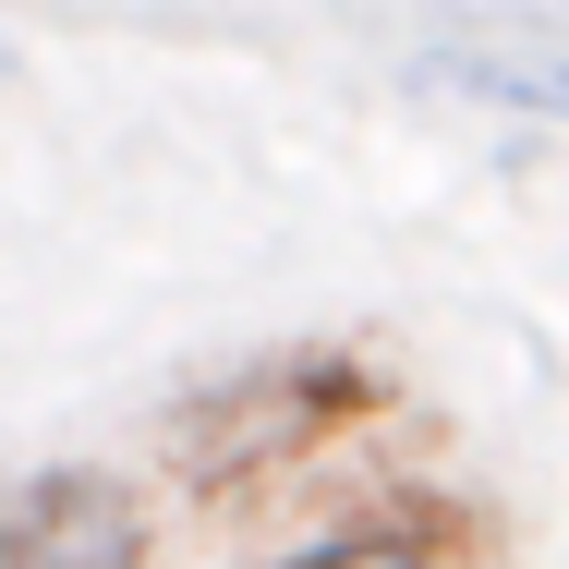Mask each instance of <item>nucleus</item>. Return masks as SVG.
<instances>
[{"label": "nucleus", "mask_w": 569, "mask_h": 569, "mask_svg": "<svg viewBox=\"0 0 569 569\" xmlns=\"http://www.w3.org/2000/svg\"><path fill=\"white\" fill-rule=\"evenodd\" d=\"M412 73L437 98H472V110H509V121H569V24H449L437 49H412Z\"/></svg>", "instance_id": "nucleus-2"}, {"label": "nucleus", "mask_w": 569, "mask_h": 569, "mask_svg": "<svg viewBox=\"0 0 569 569\" xmlns=\"http://www.w3.org/2000/svg\"><path fill=\"white\" fill-rule=\"evenodd\" d=\"M0 569H146V497L98 460L24 472L0 497Z\"/></svg>", "instance_id": "nucleus-1"}, {"label": "nucleus", "mask_w": 569, "mask_h": 569, "mask_svg": "<svg viewBox=\"0 0 569 569\" xmlns=\"http://www.w3.org/2000/svg\"><path fill=\"white\" fill-rule=\"evenodd\" d=\"M279 569H449V558H437V533H400V521H351V533H316V546H291Z\"/></svg>", "instance_id": "nucleus-3"}, {"label": "nucleus", "mask_w": 569, "mask_h": 569, "mask_svg": "<svg viewBox=\"0 0 569 569\" xmlns=\"http://www.w3.org/2000/svg\"><path fill=\"white\" fill-rule=\"evenodd\" d=\"M0 73H12V49H0Z\"/></svg>", "instance_id": "nucleus-5"}, {"label": "nucleus", "mask_w": 569, "mask_h": 569, "mask_svg": "<svg viewBox=\"0 0 569 569\" xmlns=\"http://www.w3.org/2000/svg\"><path fill=\"white\" fill-rule=\"evenodd\" d=\"M485 12H509V24H569V0H485Z\"/></svg>", "instance_id": "nucleus-4"}]
</instances>
